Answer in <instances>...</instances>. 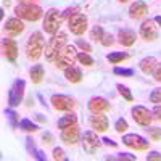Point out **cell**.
I'll return each mask as SVG.
<instances>
[{
	"label": "cell",
	"mask_w": 161,
	"mask_h": 161,
	"mask_svg": "<svg viewBox=\"0 0 161 161\" xmlns=\"http://www.w3.org/2000/svg\"><path fill=\"white\" fill-rule=\"evenodd\" d=\"M153 79L156 80V82H161V64L159 63L156 66V69L153 71Z\"/></svg>",
	"instance_id": "obj_43"
},
{
	"label": "cell",
	"mask_w": 161,
	"mask_h": 161,
	"mask_svg": "<svg viewBox=\"0 0 161 161\" xmlns=\"http://www.w3.org/2000/svg\"><path fill=\"white\" fill-rule=\"evenodd\" d=\"M26 148H28V152H29L36 159H39V161H45V159H47L42 150L36 148V143H34L32 137H26Z\"/></svg>",
	"instance_id": "obj_22"
},
{
	"label": "cell",
	"mask_w": 161,
	"mask_h": 161,
	"mask_svg": "<svg viewBox=\"0 0 161 161\" xmlns=\"http://www.w3.org/2000/svg\"><path fill=\"white\" fill-rule=\"evenodd\" d=\"M79 11H80V8H79L77 5H73V7L66 8V10H64V11H61V13H63L64 19H68V18H71L73 15H76V13H79Z\"/></svg>",
	"instance_id": "obj_36"
},
{
	"label": "cell",
	"mask_w": 161,
	"mask_h": 161,
	"mask_svg": "<svg viewBox=\"0 0 161 161\" xmlns=\"http://www.w3.org/2000/svg\"><path fill=\"white\" fill-rule=\"evenodd\" d=\"M89 124L93 130H97V132H105V130H108V118H106L103 113H92V116L89 118Z\"/></svg>",
	"instance_id": "obj_16"
},
{
	"label": "cell",
	"mask_w": 161,
	"mask_h": 161,
	"mask_svg": "<svg viewBox=\"0 0 161 161\" xmlns=\"http://www.w3.org/2000/svg\"><path fill=\"white\" fill-rule=\"evenodd\" d=\"M103 47H110V45H113L114 44V37H113V34H110V32H105V36H103V39H102V42H100Z\"/></svg>",
	"instance_id": "obj_37"
},
{
	"label": "cell",
	"mask_w": 161,
	"mask_h": 161,
	"mask_svg": "<svg viewBox=\"0 0 161 161\" xmlns=\"http://www.w3.org/2000/svg\"><path fill=\"white\" fill-rule=\"evenodd\" d=\"M52 159L55 161H68V156H66L64 150L61 148V147H57V148H53L52 152Z\"/></svg>",
	"instance_id": "obj_31"
},
{
	"label": "cell",
	"mask_w": 161,
	"mask_h": 161,
	"mask_svg": "<svg viewBox=\"0 0 161 161\" xmlns=\"http://www.w3.org/2000/svg\"><path fill=\"white\" fill-rule=\"evenodd\" d=\"M19 130H23V132H37L39 130V126L37 124H34L31 119H28V118H24V119H21L19 121Z\"/></svg>",
	"instance_id": "obj_26"
},
{
	"label": "cell",
	"mask_w": 161,
	"mask_h": 161,
	"mask_svg": "<svg viewBox=\"0 0 161 161\" xmlns=\"http://www.w3.org/2000/svg\"><path fill=\"white\" fill-rule=\"evenodd\" d=\"M87 108L90 113H105L110 110V102L103 97H92L87 103Z\"/></svg>",
	"instance_id": "obj_17"
},
{
	"label": "cell",
	"mask_w": 161,
	"mask_h": 161,
	"mask_svg": "<svg viewBox=\"0 0 161 161\" xmlns=\"http://www.w3.org/2000/svg\"><path fill=\"white\" fill-rule=\"evenodd\" d=\"M2 52H3V57L10 63H15L16 58H18V44H16V40L11 39V37L2 39Z\"/></svg>",
	"instance_id": "obj_13"
},
{
	"label": "cell",
	"mask_w": 161,
	"mask_h": 161,
	"mask_svg": "<svg viewBox=\"0 0 161 161\" xmlns=\"http://www.w3.org/2000/svg\"><path fill=\"white\" fill-rule=\"evenodd\" d=\"M113 73L116 76H123V77H132L134 76V69H130V68H114Z\"/></svg>",
	"instance_id": "obj_34"
},
{
	"label": "cell",
	"mask_w": 161,
	"mask_h": 161,
	"mask_svg": "<svg viewBox=\"0 0 161 161\" xmlns=\"http://www.w3.org/2000/svg\"><path fill=\"white\" fill-rule=\"evenodd\" d=\"M139 34L143 40H147V42H153V40L158 39V24L155 19L148 18L145 19L142 24H140V29H139Z\"/></svg>",
	"instance_id": "obj_10"
},
{
	"label": "cell",
	"mask_w": 161,
	"mask_h": 161,
	"mask_svg": "<svg viewBox=\"0 0 161 161\" xmlns=\"http://www.w3.org/2000/svg\"><path fill=\"white\" fill-rule=\"evenodd\" d=\"M127 58H129V55L127 53H123V52H113V53H108V55H106V60H108L110 63H113V64H118V63L124 61Z\"/></svg>",
	"instance_id": "obj_27"
},
{
	"label": "cell",
	"mask_w": 161,
	"mask_h": 161,
	"mask_svg": "<svg viewBox=\"0 0 161 161\" xmlns=\"http://www.w3.org/2000/svg\"><path fill=\"white\" fill-rule=\"evenodd\" d=\"M103 36H105V31H103L102 26H93L92 31H90V39L93 42H102Z\"/></svg>",
	"instance_id": "obj_29"
},
{
	"label": "cell",
	"mask_w": 161,
	"mask_h": 161,
	"mask_svg": "<svg viewBox=\"0 0 161 161\" xmlns=\"http://www.w3.org/2000/svg\"><path fill=\"white\" fill-rule=\"evenodd\" d=\"M150 102L155 103V105H159V103H161V87L152 90V93H150Z\"/></svg>",
	"instance_id": "obj_35"
},
{
	"label": "cell",
	"mask_w": 161,
	"mask_h": 161,
	"mask_svg": "<svg viewBox=\"0 0 161 161\" xmlns=\"http://www.w3.org/2000/svg\"><path fill=\"white\" fill-rule=\"evenodd\" d=\"M145 130L148 132V136H150V139L153 142H161V129L159 127H150L148 126Z\"/></svg>",
	"instance_id": "obj_33"
},
{
	"label": "cell",
	"mask_w": 161,
	"mask_h": 161,
	"mask_svg": "<svg viewBox=\"0 0 161 161\" xmlns=\"http://www.w3.org/2000/svg\"><path fill=\"white\" fill-rule=\"evenodd\" d=\"M76 61H77L76 47H74V45H68V44H66V45L58 52V55L55 57V60H53V63H55V66H57L58 69L69 68V66H73Z\"/></svg>",
	"instance_id": "obj_5"
},
{
	"label": "cell",
	"mask_w": 161,
	"mask_h": 161,
	"mask_svg": "<svg viewBox=\"0 0 161 161\" xmlns=\"http://www.w3.org/2000/svg\"><path fill=\"white\" fill-rule=\"evenodd\" d=\"M5 116L8 118V121H10V126H11V129H16V127H19V116H18V113L13 110V108H7L5 111Z\"/></svg>",
	"instance_id": "obj_25"
},
{
	"label": "cell",
	"mask_w": 161,
	"mask_h": 161,
	"mask_svg": "<svg viewBox=\"0 0 161 161\" xmlns=\"http://www.w3.org/2000/svg\"><path fill=\"white\" fill-rule=\"evenodd\" d=\"M137 40V34L132 29H121L118 32V42L123 47H132Z\"/></svg>",
	"instance_id": "obj_19"
},
{
	"label": "cell",
	"mask_w": 161,
	"mask_h": 161,
	"mask_svg": "<svg viewBox=\"0 0 161 161\" xmlns=\"http://www.w3.org/2000/svg\"><path fill=\"white\" fill-rule=\"evenodd\" d=\"M127 129H129V124H127V121H126L124 118L116 119V123H114V130H116L118 134H123V132H126Z\"/></svg>",
	"instance_id": "obj_32"
},
{
	"label": "cell",
	"mask_w": 161,
	"mask_h": 161,
	"mask_svg": "<svg viewBox=\"0 0 161 161\" xmlns=\"http://www.w3.org/2000/svg\"><path fill=\"white\" fill-rule=\"evenodd\" d=\"M73 124H77V116H76L73 111L68 113V114H64V116H61V118L58 119V123H57L58 129H64V127L73 126Z\"/></svg>",
	"instance_id": "obj_24"
},
{
	"label": "cell",
	"mask_w": 161,
	"mask_h": 161,
	"mask_svg": "<svg viewBox=\"0 0 161 161\" xmlns=\"http://www.w3.org/2000/svg\"><path fill=\"white\" fill-rule=\"evenodd\" d=\"M44 66L42 64H34L32 68L29 69V77L32 80V84H39V82H42V79H44Z\"/></svg>",
	"instance_id": "obj_23"
},
{
	"label": "cell",
	"mask_w": 161,
	"mask_h": 161,
	"mask_svg": "<svg viewBox=\"0 0 161 161\" xmlns=\"http://www.w3.org/2000/svg\"><path fill=\"white\" fill-rule=\"evenodd\" d=\"M152 114H153V119H155V121L161 123V105H155V108H153Z\"/></svg>",
	"instance_id": "obj_40"
},
{
	"label": "cell",
	"mask_w": 161,
	"mask_h": 161,
	"mask_svg": "<svg viewBox=\"0 0 161 161\" xmlns=\"http://www.w3.org/2000/svg\"><path fill=\"white\" fill-rule=\"evenodd\" d=\"M130 113H132L134 121H136L139 126L148 127V126L152 124V121H153V114H152V111H148V108H145V106H142V105L134 106V108L130 110Z\"/></svg>",
	"instance_id": "obj_11"
},
{
	"label": "cell",
	"mask_w": 161,
	"mask_h": 161,
	"mask_svg": "<svg viewBox=\"0 0 161 161\" xmlns=\"http://www.w3.org/2000/svg\"><path fill=\"white\" fill-rule=\"evenodd\" d=\"M50 103L53 110L57 111H73L76 108V100L69 95H63V93H53L50 97Z\"/></svg>",
	"instance_id": "obj_7"
},
{
	"label": "cell",
	"mask_w": 161,
	"mask_h": 161,
	"mask_svg": "<svg viewBox=\"0 0 161 161\" xmlns=\"http://www.w3.org/2000/svg\"><path fill=\"white\" fill-rule=\"evenodd\" d=\"M15 13H16V16L21 18L23 21H31V23H36L44 16V10L37 3H32V2L18 3L16 8H15Z\"/></svg>",
	"instance_id": "obj_2"
},
{
	"label": "cell",
	"mask_w": 161,
	"mask_h": 161,
	"mask_svg": "<svg viewBox=\"0 0 161 161\" xmlns=\"http://www.w3.org/2000/svg\"><path fill=\"white\" fill-rule=\"evenodd\" d=\"M153 19L156 21V24H158V26H161V16H156V18H153Z\"/></svg>",
	"instance_id": "obj_47"
},
{
	"label": "cell",
	"mask_w": 161,
	"mask_h": 161,
	"mask_svg": "<svg viewBox=\"0 0 161 161\" xmlns=\"http://www.w3.org/2000/svg\"><path fill=\"white\" fill-rule=\"evenodd\" d=\"M36 119L39 121V123H45V116H44V114H40V113L36 114Z\"/></svg>",
	"instance_id": "obj_45"
},
{
	"label": "cell",
	"mask_w": 161,
	"mask_h": 161,
	"mask_svg": "<svg viewBox=\"0 0 161 161\" xmlns=\"http://www.w3.org/2000/svg\"><path fill=\"white\" fill-rule=\"evenodd\" d=\"M37 97H39V100H40V102H42V105H44V106L47 105V103H45V100H44V97H42V95H40V93H39V95H37Z\"/></svg>",
	"instance_id": "obj_46"
},
{
	"label": "cell",
	"mask_w": 161,
	"mask_h": 161,
	"mask_svg": "<svg viewBox=\"0 0 161 161\" xmlns=\"http://www.w3.org/2000/svg\"><path fill=\"white\" fill-rule=\"evenodd\" d=\"M24 89H26V82L23 79L13 80V84L8 90V105L11 108H16V106L21 105V102L24 98Z\"/></svg>",
	"instance_id": "obj_6"
},
{
	"label": "cell",
	"mask_w": 161,
	"mask_h": 161,
	"mask_svg": "<svg viewBox=\"0 0 161 161\" xmlns=\"http://www.w3.org/2000/svg\"><path fill=\"white\" fill-rule=\"evenodd\" d=\"M156 66H158V60L155 57H145L139 63V68H140V71L143 74H153V71L156 69Z\"/></svg>",
	"instance_id": "obj_20"
},
{
	"label": "cell",
	"mask_w": 161,
	"mask_h": 161,
	"mask_svg": "<svg viewBox=\"0 0 161 161\" xmlns=\"http://www.w3.org/2000/svg\"><path fill=\"white\" fill-rule=\"evenodd\" d=\"M19 3H23V2H32V0H18Z\"/></svg>",
	"instance_id": "obj_48"
},
{
	"label": "cell",
	"mask_w": 161,
	"mask_h": 161,
	"mask_svg": "<svg viewBox=\"0 0 161 161\" xmlns=\"http://www.w3.org/2000/svg\"><path fill=\"white\" fill-rule=\"evenodd\" d=\"M24 52H26V57L31 61H37L40 57H42V52H44V36L42 32H32L28 40H26V45H24Z\"/></svg>",
	"instance_id": "obj_1"
},
{
	"label": "cell",
	"mask_w": 161,
	"mask_h": 161,
	"mask_svg": "<svg viewBox=\"0 0 161 161\" xmlns=\"http://www.w3.org/2000/svg\"><path fill=\"white\" fill-rule=\"evenodd\" d=\"M64 77L68 82L71 84H77L82 80V71H80V68H77V66H69V68H66L64 69Z\"/></svg>",
	"instance_id": "obj_21"
},
{
	"label": "cell",
	"mask_w": 161,
	"mask_h": 161,
	"mask_svg": "<svg viewBox=\"0 0 161 161\" xmlns=\"http://www.w3.org/2000/svg\"><path fill=\"white\" fill-rule=\"evenodd\" d=\"M123 143L136 152H145L150 147V142L145 137L139 136V134H126V136H123Z\"/></svg>",
	"instance_id": "obj_8"
},
{
	"label": "cell",
	"mask_w": 161,
	"mask_h": 161,
	"mask_svg": "<svg viewBox=\"0 0 161 161\" xmlns=\"http://www.w3.org/2000/svg\"><path fill=\"white\" fill-rule=\"evenodd\" d=\"M64 21V16H63V13L58 11L57 8H48L45 11V16H44V31L50 36H55L60 28H61V24Z\"/></svg>",
	"instance_id": "obj_3"
},
{
	"label": "cell",
	"mask_w": 161,
	"mask_h": 161,
	"mask_svg": "<svg viewBox=\"0 0 161 161\" xmlns=\"http://www.w3.org/2000/svg\"><path fill=\"white\" fill-rule=\"evenodd\" d=\"M68 28L71 31V34L74 36H82L87 31V16L84 13H76L71 18H68Z\"/></svg>",
	"instance_id": "obj_9"
},
{
	"label": "cell",
	"mask_w": 161,
	"mask_h": 161,
	"mask_svg": "<svg viewBox=\"0 0 161 161\" xmlns=\"http://www.w3.org/2000/svg\"><path fill=\"white\" fill-rule=\"evenodd\" d=\"M3 29H5V32H7L10 37H16V36H19V34L24 31V23H23V19L18 18V16L8 18V19L5 21V24H3Z\"/></svg>",
	"instance_id": "obj_14"
},
{
	"label": "cell",
	"mask_w": 161,
	"mask_h": 161,
	"mask_svg": "<svg viewBox=\"0 0 161 161\" xmlns=\"http://www.w3.org/2000/svg\"><path fill=\"white\" fill-rule=\"evenodd\" d=\"M100 143H102V140L97 137V134L93 132V130H86V132H84V137H82V148H84L86 153L93 155V153L98 150Z\"/></svg>",
	"instance_id": "obj_12"
},
{
	"label": "cell",
	"mask_w": 161,
	"mask_h": 161,
	"mask_svg": "<svg viewBox=\"0 0 161 161\" xmlns=\"http://www.w3.org/2000/svg\"><path fill=\"white\" fill-rule=\"evenodd\" d=\"M147 161H161V153L159 152H150L147 155Z\"/></svg>",
	"instance_id": "obj_42"
},
{
	"label": "cell",
	"mask_w": 161,
	"mask_h": 161,
	"mask_svg": "<svg viewBox=\"0 0 161 161\" xmlns=\"http://www.w3.org/2000/svg\"><path fill=\"white\" fill-rule=\"evenodd\" d=\"M106 159H129V161H134V159H137L136 155H130V153H119L118 156H108Z\"/></svg>",
	"instance_id": "obj_39"
},
{
	"label": "cell",
	"mask_w": 161,
	"mask_h": 161,
	"mask_svg": "<svg viewBox=\"0 0 161 161\" xmlns=\"http://www.w3.org/2000/svg\"><path fill=\"white\" fill-rule=\"evenodd\" d=\"M60 139L66 145H76L79 142V127H77V124H73V126H68V127L61 129Z\"/></svg>",
	"instance_id": "obj_15"
},
{
	"label": "cell",
	"mask_w": 161,
	"mask_h": 161,
	"mask_svg": "<svg viewBox=\"0 0 161 161\" xmlns=\"http://www.w3.org/2000/svg\"><path fill=\"white\" fill-rule=\"evenodd\" d=\"M102 142H103L105 145H108V147H113V148H116V147H118V142H114V140H111V139H108V137H103Z\"/></svg>",
	"instance_id": "obj_44"
},
{
	"label": "cell",
	"mask_w": 161,
	"mask_h": 161,
	"mask_svg": "<svg viewBox=\"0 0 161 161\" xmlns=\"http://www.w3.org/2000/svg\"><path fill=\"white\" fill-rule=\"evenodd\" d=\"M42 142H44L45 145H48V143H53V142H55V137H53L50 132H44V134H42Z\"/></svg>",
	"instance_id": "obj_41"
},
{
	"label": "cell",
	"mask_w": 161,
	"mask_h": 161,
	"mask_svg": "<svg viewBox=\"0 0 161 161\" xmlns=\"http://www.w3.org/2000/svg\"><path fill=\"white\" fill-rule=\"evenodd\" d=\"M77 61L80 63V64H84V66H93V58L90 57V53H87V52H82V53H77Z\"/></svg>",
	"instance_id": "obj_30"
},
{
	"label": "cell",
	"mask_w": 161,
	"mask_h": 161,
	"mask_svg": "<svg viewBox=\"0 0 161 161\" xmlns=\"http://www.w3.org/2000/svg\"><path fill=\"white\" fill-rule=\"evenodd\" d=\"M118 2H121V3H126V2H129V0H118Z\"/></svg>",
	"instance_id": "obj_49"
},
{
	"label": "cell",
	"mask_w": 161,
	"mask_h": 161,
	"mask_svg": "<svg viewBox=\"0 0 161 161\" xmlns=\"http://www.w3.org/2000/svg\"><path fill=\"white\" fill-rule=\"evenodd\" d=\"M68 44V34L66 32H57L55 36H52L48 40V44L45 45V60L53 63L55 57L58 55V52Z\"/></svg>",
	"instance_id": "obj_4"
},
{
	"label": "cell",
	"mask_w": 161,
	"mask_h": 161,
	"mask_svg": "<svg viewBox=\"0 0 161 161\" xmlns=\"http://www.w3.org/2000/svg\"><path fill=\"white\" fill-rule=\"evenodd\" d=\"M147 13H148V5H147L143 0H137L129 7V16L132 19H140L143 18Z\"/></svg>",
	"instance_id": "obj_18"
},
{
	"label": "cell",
	"mask_w": 161,
	"mask_h": 161,
	"mask_svg": "<svg viewBox=\"0 0 161 161\" xmlns=\"http://www.w3.org/2000/svg\"><path fill=\"white\" fill-rule=\"evenodd\" d=\"M76 45L82 50V52H87V53H90L92 52V47H90V44L89 42H86V40H82V39H77L76 40Z\"/></svg>",
	"instance_id": "obj_38"
},
{
	"label": "cell",
	"mask_w": 161,
	"mask_h": 161,
	"mask_svg": "<svg viewBox=\"0 0 161 161\" xmlns=\"http://www.w3.org/2000/svg\"><path fill=\"white\" fill-rule=\"evenodd\" d=\"M116 89H118V92H119V95L123 97L124 100H127V102H134V95H132V92H130L129 87H126V86H123V84H118Z\"/></svg>",
	"instance_id": "obj_28"
},
{
	"label": "cell",
	"mask_w": 161,
	"mask_h": 161,
	"mask_svg": "<svg viewBox=\"0 0 161 161\" xmlns=\"http://www.w3.org/2000/svg\"><path fill=\"white\" fill-rule=\"evenodd\" d=\"M10 3V0H3V5H8Z\"/></svg>",
	"instance_id": "obj_50"
}]
</instances>
